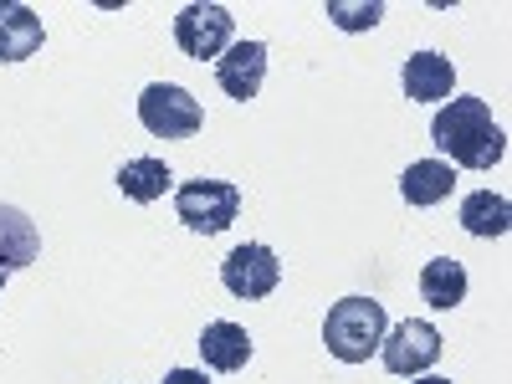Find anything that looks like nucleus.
I'll use <instances>...</instances> for the list:
<instances>
[{
	"instance_id": "6",
	"label": "nucleus",
	"mask_w": 512,
	"mask_h": 384,
	"mask_svg": "<svg viewBox=\"0 0 512 384\" xmlns=\"http://www.w3.org/2000/svg\"><path fill=\"white\" fill-rule=\"evenodd\" d=\"M379 359H384V369L400 374V379L425 374V369L441 359V333L425 323V318H405V323H395L390 333H384Z\"/></svg>"
},
{
	"instance_id": "14",
	"label": "nucleus",
	"mask_w": 512,
	"mask_h": 384,
	"mask_svg": "<svg viewBox=\"0 0 512 384\" xmlns=\"http://www.w3.org/2000/svg\"><path fill=\"white\" fill-rule=\"evenodd\" d=\"M420 297L431 308L451 313L456 303H466V267L456 262V256H436V262L420 267Z\"/></svg>"
},
{
	"instance_id": "5",
	"label": "nucleus",
	"mask_w": 512,
	"mask_h": 384,
	"mask_svg": "<svg viewBox=\"0 0 512 384\" xmlns=\"http://www.w3.org/2000/svg\"><path fill=\"white\" fill-rule=\"evenodd\" d=\"M221 282H226L231 297H246V303H256V297H272V292H277L282 262H277L272 246L246 241V246H236L226 262H221Z\"/></svg>"
},
{
	"instance_id": "7",
	"label": "nucleus",
	"mask_w": 512,
	"mask_h": 384,
	"mask_svg": "<svg viewBox=\"0 0 512 384\" xmlns=\"http://www.w3.org/2000/svg\"><path fill=\"white\" fill-rule=\"evenodd\" d=\"M175 41H180V52L205 62V57H216L231 47V11L226 6H185L175 16Z\"/></svg>"
},
{
	"instance_id": "13",
	"label": "nucleus",
	"mask_w": 512,
	"mask_h": 384,
	"mask_svg": "<svg viewBox=\"0 0 512 384\" xmlns=\"http://www.w3.org/2000/svg\"><path fill=\"white\" fill-rule=\"evenodd\" d=\"M451 190H456V169H451L446 159H415L405 175H400V195H405V205H415V210L441 205Z\"/></svg>"
},
{
	"instance_id": "10",
	"label": "nucleus",
	"mask_w": 512,
	"mask_h": 384,
	"mask_svg": "<svg viewBox=\"0 0 512 384\" xmlns=\"http://www.w3.org/2000/svg\"><path fill=\"white\" fill-rule=\"evenodd\" d=\"M41 16L21 0H0V62H26L41 52Z\"/></svg>"
},
{
	"instance_id": "11",
	"label": "nucleus",
	"mask_w": 512,
	"mask_h": 384,
	"mask_svg": "<svg viewBox=\"0 0 512 384\" xmlns=\"http://www.w3.org/2000/svg\"><path fill=\"white\" fill-rule=\"evenodd\" d=\"M200 359H205V369H216V374H236V369H246V359H251V333L241 328V323H205V333H200Z\"/></svg>"
},
{
	"instance_id": "16",
	"label": "nucleus",
	"mask_w": 512,
	"mask_h": 384,
	"mask_svg": "<svg viewBox=\"0 0 512 384\" xmlns=\"http://www.w3.org/2000/svg\"><path fill=\"white\" fill-rule=\"evenodd\" d=\"M461 226L472 236H507L512 226V205L507 195H492V190H472L461 200Z\"/></svg>"
},
{
	"instance_id": "15",
	"label": "nucleus",
	"mask_w": 512,
	"mask_h": 384,
	"mask_svg": "<svg viewBox=\"0 0 512 384\" xmlns=\"http://www.w3.org/2000/svg\"><path fill=\"white\" fill-rule=\"evenodd\" d=\"M169 164L164 159H123L118 164V190L134 200V205H154V200H164V190H169Z\"/></svg>"
},
{
	"instance_id": "2",
	"label": "nucleus",
	"mask_w": 512,
	"mask_h": 384,
	"mask_svg": "<svg viewBox=\"0 0 512 384\" xmlns=\"http://www.w3.org/2000/svg\"><path fill=\"white\" fill-rule=\"evenodd\" d=\"M384 333H390V318L374 297H338L323 318V344L338 364H364L369 354H379Z\"/></svg>"
},
{
	"instance_id": "3",
	"label": "nucleus",
	"mask_w": 512,
	"mask_h": 384,
	"mask_svg": "<svg viewBox=\"0 0 512 384\" xmlns=\"http://www.w3.org/2000/svg\"><path fill=\"white\" fill-rule=\"evenodd\" d=\"M241 210V190L231 180H185L175 190V216L195 236H221Z\"/></svg>"
},
{
	"instance_id": "9",
	"label": "nucleus",
	"mask_w": 512,
	"mask_h": 384,
	"mask_svg": "<svg viewBox=\"0 0 512 384\" xmlns=\"http://www.w3.org/2000/svg\"><path fill=\"white\" fill-rule=\"evenodd\" d=\"M400 82H405V98L410 103H441L456 88V67L441 52H415V57H405Z\"/></svg>"
},
{
	"instance_id": "17",
	"label": "nucleus",
	"mask_w": 512,
	"mask_h": 384,
	"mask_svg": "<svg viewBox=\"0 0 512 384\" xmlns=\"http://www.w3.org/2000/svg\"><path fill=\"white\" fill-rule=\"evenodd\" d=\"M328 21L338 26V31H369V26H379V16H384V6L379 0H369V6H349V0H328Z\"/></svg>"
},
{
	"instance_id": "1",
	"label": "nucleus",
	"mask_w": 512,
	"mask_h": 384,
	"mask_svg": "<svg viewBox=\"0 0 512 384\" xmlns=\"http://www.w3.org/2000/svg\"><path fill=\"white\" fill-rule=\"evenodd\" d=\"M431 144L461 169H492L507 154V134L482 98H451L431 118Z\"/></svg>"
},
{
	"instance_id": "18",
	"label": "nucleus",
	"mask_w": 512,
	"mask_h": 384,
	"mask_svg": "<svg viewBox=\"0 0 512 384\" xmlns=\"http://www.w3.org/2000/svg\"><path fill=\"white\" fill-rule=\"evenodd\" d=\"M164 384H210V379H205L200 369H169V374H164Z\"/></svg>"
},
{
	"instance_id": "8",
	"label": "nucleus",
	"mask_w": 512,
	"mask_h": 384,
	"mask_svg": "<svg viewBox=\"0 0 512 384\" xmlns=\"http://www.w3.org/2000/svg\"><path fill=\"white\" fill-rule=\"evenodd\" d=\"M262 77H267V47L262 41H231L216 62V82L226 88V98L236 103H251L262 93Z\"/></svg>"
},
{
	"instance_id": "4",
	"label": "nucleus",
	"mask_w": 512,
	"mask_h": 384,
	"mask_svg": "<svg viewBox=\"0 0 512 384\" xmlns=\"http://www.w3.org/2000/svg\"><path fill=\"white\" fill-rule=\"evenodd\" d=\"M139 123L154 139H195L200 134V103L180 88V82H149L139 98Z\"/></svg>"
},
{
	"instance_id": "19",
	"label": "nucleus",
	"mask_w": 512,
	"mask_h": 384,
	"mask_svg": "<svg viewBox=\"0 0 512 384\" xmlns=\"http://www.w3.org/2000/svg\"><path fill=\"white\" fill-rule=\"evenodd\" d=\"M415 384H451V379H415Z\"/></svg>"
},
{
	"instance_id": "12",
	"label": "nucleus",
	"mask_w": 512,
	"mask_h": 384,
	"mask_svg": "<svg viewBox=\"0 0 512 384\" xmlns=\"http://www.w3.org/2000/svg\"><path fill=\"white\" fill-rule=\"evenodd\" d=\"M36 256H41V236H36L31 216L16 205H0V272H21Z\"/></svg>"
},
{
	"instance_id": "20",
	"label": "nucleus",
	"mask_w": 512,
	"mask_h": 384,
	"mask_svg": "<svg viewBox=\"0 0 512 384\" xmlns=\"http://www.w3.org/2000/svg\"><path fill=\"white\" fill-rule=\"evenodd\" d=\"M0 287H6V272H0Z\"/></svg>"
}]
</instances>
